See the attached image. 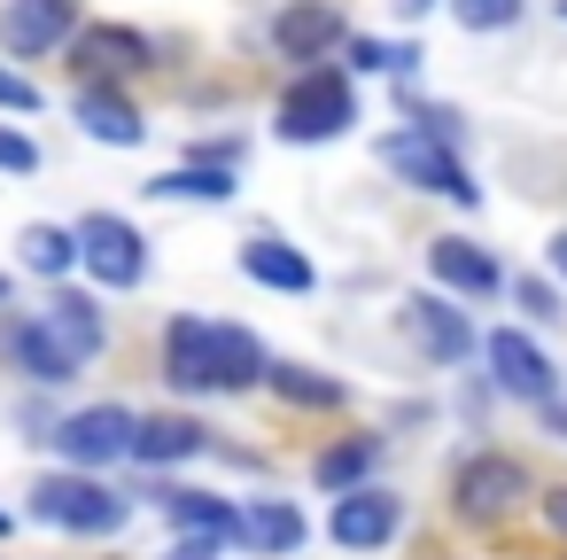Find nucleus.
I'll list each match as a JSON object with an SVG mask.
<instances>
[{"label":"nucleus","instance_id":"obj_1","mask_svg":"<svg viewBox=\"0 0 567 560\" xmlns=\"http://www.w3.org/2000/svg\"><path fill=\"white\" fill-rule=\"evenodd\" d=\"M164 374H172V389H249V381H265V343L249 327L179 319L164 335Z\"/></svg>","mask_w":567,"mask_h":560},{"label":"nucleus","instance_id":"obj_2","mask_svg":"<svg viewBox=\"0 0 567 560\" xmlns=\"http://www.w3.org/2000/svg\"><path fill=\"white\" fill-rule=\"evenodd\" d=\"M350 118H358V102L334 71H311L280 94V141H334V133H350Z\"/></svg>","mask_w":567,"mask_h":560},{"label":"nucleus","instance_id":"obj_3","mask_svg":"<svg viewBox=\"0 0 567 560\" xmlns=\"http://www.w3.org/2000/svg\"><path fill=\"white\" fill-rule=\"evenodd\" d=\"M32 506H40L55 529H79V537H110V529L125 521V498L102 490L94 475H48V482L32 490Z\"/></svg>","mask_w":567,"mask_h":560},{"label":"nucleus","instance_id":"obj_4","mask_svg":"<svg viewBox=\"0 0 567 560\" xmlns=\"http://www.w3.org/2000/svg\"><path fill=\"white\" fill-rule=\"evenodd\" d=\"M381 164L396 172V180H412L420 195H451V203H474L482 187L466 180V164L443 149V141H427V133H396V141H381Z\"/></svg>","mask_w":567,"mask_h":560},{"label":"nucleus","instance_id":"obj_5","mask_svg":"<svg viewBox=\"0 0 567 560\" xmlns=\"http://www.w3.org/2000/svg\"><path fill=\"white\" fill-rule=\"evenodd\" d=\"M79 265L94 273V281H110V288H141V273H148V242L125 226V218H110V211H94V218H79Z\"/></svg>","mask_w":567,"mask_h":560},{"label":"nucleus","instance_id":"obj_6","mask_svg":"<svg viewBox=\"0 0 567 560\" xmlns=\"http://www.w3.org/2000/svg\"><path fill=\"white\" fill-rule=\"evenodd\" d=\"M520 490H528V475H520V459H505V451L466 459V467H458V482H451V498H458V513H466V521H497V513H513V506H520Z\"/></svg>","mask_w":567,"mask_h":560},{"label":"nucleus","instance_id":"obj_7","mask_svg":"<svg viewBox=\"0 0 567 560\" xmlns=\"http://www.w3.org/2000/svg\"><path fill=\"white\" fill-rule=\"evenodd\" d=\"M55 451H63L71 467L125 459V451H133V413H125V405H86V413H71V420L55 428Z\"/></svg>","mask_w":567,"mask_h":560},{"label":"nucleus","instance_id":"obj_8","mask_svg":"<svg viewBox=\"0 0 567 560\" xmlns=\"http://www.w3.org/2000/svg\"><path fill=\"white\" fill-rule=\"evenodd\" d=\"M79 32V0H9L0 9V48L17 55H48Z\"/></svg>","mask_w":567,"mask_h":560},{"label":"nucleus","instance_id":"obj_9","mask_svg":"<svg viewBox=\"0 0 567 560\" xmlns=\"http://www.w3.org/2000/svg\"><path fill=\"white\" fill-rule=\"evenodd\" d=\"M141 63H148V40L133 24H86L71 40V71H86V79H125Z\"/></svg>","mask_w":567,"mask_h":560},{"label":"nucleus","instance_id":"obj_10","mask_svg":"<svg viewBox=\"0 0 567 560\" xmlns=\"http://www.w3.org/2000/svg\"><path fill=\"white\" fill-rule=\"evenodd\" d=\"M489 374H497V389H513V397H528V405H551V366H544V350H536L528 335L497 327V335H489Z\"/></svg>","mask_w":567,"mask_h":560},{"label":"nucleus","instance_id":"obj_11","mask_svg":"<svg viewBox=\"0 0 567 560\" xmlns=\"http://www.w3.org/2000/svg\"><path fill=\"white\" fill-rule=\"evenodd\" d=\"M396 529H404V506H396L389 490H350V498L334 506V544H350V552L389 544Z\"/></svg>","mask_w":567,"mask_h":560},{"label":"nucleus","instance_id":"obj_12","mask_svg":"<svg viewBox=\"0 0 567 560\" xmlns=\"http://www.w3.org/2000/svg\"><path fill=\"white\" fill-rule=\"evenodd\" d=\"M334 40H342V17L327 9V0H288V9L272 17V48H280V55H296V63L327 55Z\"/></svg>","mask_w":567,"mask_h":560},{"label":"nucleus","instance_id":"obj_13","mask_svg":"<svg viewBox=\"0 0 567 560\" xmlns=\"http://www.w3.org/2000/svg\"><path fill=\"white\" fill-rule=\"evenodd\" d=\"M404 327H412V343H420L427 358H443V366L466 358V343H474V327H466L451 304H435V296H412V304H404Z\"/></svg>","mask_w":567,"mask_h":560},{"label":"nucleus","instance_id":"obj_14","mask_svg":"<svg viewBox=\"0 0 567 560\" xmlns=\"http://www.w3.org/2000/svg\"><path fill=\"white\" fill-rule=\"evenodd\" d=\"M203 451V428L187 420V413H148V420H133V459L141 467H172V459H195Z\"/></svg>","mask_w":567,"mask_h":560},{"label":"nucleus","instance_id":"obj_15","mask_svg":"<svg viewBox=\"0 0 567 560\" xmlns=\"http://www.w3.org/2000/svg\"><path fill=\"white\" fill-rule=\"evenodd\" d=\"M71 110H79V125H86L94 141H110V149H141V133H148V125H141V110H133V102H117L110 86H79V102H71Z\"/></svg>","mask_w":567,"mask_h":560},{"label":"nucleus","instance_id":"obj_16","mask_svg":"<svg viewBox=\"0 0 567 560\" xmlns=\"http://www.w3.org/2000/svg\"><path fill=\"white\" fill-rule=\"evenodd\" d=\"M427 265H435V281L458 288V296H489V288H497V265L482 257V242H451V234H443V242L427 250Z\"/></svg>","mask_w":567,"mask_h":560},{"label":"nucleus","instance_id":"obj_17","mask_svg":"<svg viewBox=\"0 0 567 560\" xmlns=\"http://www.w3.org/2000/svg\"><path fill=\"white\" fill-rule=\"evenodd\" d=\"M9 350H17V366H24L32 381H71V374H79V358L48 335V319H24V327L9 335Z\"/></svg>","mask_w":567,"mask_h":560},{"label":"nucleus","instance_id":"obj_18","mask_svg":"<svg viewBox=\"0 0 567 560\" xmlns=\"http://www.w3.org/2000/svg\"><path fill=\"white\" fill-rule=\"evenodd\" d=\"M241 273H249V281H265V288H288V296H303V288H311V265H303L288 242H265V234L241 250Z\"/></svg>","mask_w":567,"mask_h":560},{"label":"nucleus","instance_id":"obj_19","mask_svg":"<svg viewBox=\"0 0 567 560\" xmlns=\"http://www.w3.org/2000/svg\"><path fill=\"white\" fill-rule=\"evenodd\" d=\"M48 335H55V343L86 366V358L102 350V312H94L86 296H55V304H48Z\"/></svg>","mask_w":567,"mask_h":560},{"label":"nucleus","instance_id":"obj_20","mask_svg":"<svg viewBox=\"0 0 567 560\" xmlns=\"http://www.w3.org/2000/svg\"><path fill=\"white\" fill-rule=\"evenodd\" d=\"M241 537H249L257 552H296V544H303V513H296V506H280V498H265V506L241 521Z\"/></svg>","mask_w":567,"mask_h":560},{"label":"nucleus","instance_id":"obj_21","mask_svg":"<svg viewBox=\"0 0 567 560\" xmlns=\"http://www.w3.org/2000/svg\"><path fill=\"white\" fill-rule=\"evenodd\" d=\"M265 389H280L288 405H342V381H327L311 366H280V358H265Z\"/></svg>","mask_w":567,"mask_h":560},{"label":"nucleus","instance_id":"obj_22","mask_svg":"<svg viewBox=\"0 0 567 560\" xmlns=\"http://www.w3.org/2000/svg\"><path fill=\"white\" fill-rule=\"evenodd\" d=\"M164 506H172V521H179V529H203L210 544L241 529V521H234V513H226L218 498H203V490H164Z\"/></svg>","mask_w":567,"mask_h":560},{"label":"nucleus","instance_id":"obj_23","mask_svg":"<svg viewBox=\"0 0 567 560\" xmlns=\"http://www.w3.org/2000/svg\"><path fill=\"white\" fill-rule=\"evenodd\" d=\"M156 195H187V203H226L234 195V172L226 164H187V172H164Z\"/></svg>","mask_w":567,"mask_h":560},{"label":"nucleus","instance_id":"obj_24","mask_svg":"<svg viewBox=\"0 0 567 560\" xmlns=\"http://www.w3.org/2000/svg\"><path fill=\"white\" fill-rule=\"evenodd\" d=\"M17 250H24V265H32V273H71V257H79V242H71L63 226H24V242H17Z\"/></svg>","mask_w":567,"mask_h":560},{"label":"nucleus","instance_id":"obj_25","mask_svg":"<svg viewBox=\"0 0 567 560\" xmlns=\"http://www.w3.org/2000/svg\"><path fill=\"white\" fill-rule=\"evenodd\" d=\"M373 451H381V436H358V444H342V451H327V459H319V482H327V490H342V482H358V475L373 467Z\"/></svg>","mask_w":567,"mask_h":560},{"label":"nucleus","instance_id":"obj_26","mask_svg":"<svg viewBox=\"0 0 567 560\" xmlns=\"http://www.w3.org/2000/svg\"><path fill=\"white\" fill-rule=\"evenodd\" d=\"M451 9H458V24L497 32V24H513V17H520V0H451Z\"/></svg>","mask_w":567,"mask_h":560},{"label":"nucleus","instance_id":"obj_27","mask_svg":"<svg viewBox=\"0 0 567 560\" xmlns=\"http://www.w3.org/2000/svg\"><path fill=\"white\" fill-rule=\"evenodd\" d=\"M40 164V149L24 141V133H9V125H0V172H32Z\"/></svg>","mask_w":567,"mask_h":560},{"label":"nucleus","instance_id":"obj_28","mask_svg":"<svg viewBox=\"0 0 567 560\" xmlns=\"http://www.w3.org/2000/svg\"><path fill=\"white\" fill-rule=\"evenodd\" d=\"M0 110H40V94H32L17 71H0Z\"/></svg>","mask_w":567,"mask_h":560},{"label":"nucleus","instance_id":"obj_29","mask_svg":"<svg viewBox=\"0 0 567 560\" xmlns=\"http://www.w3.org/2000/svg\"><path fill=\"white\" fill-rule=\"evenodd\" d=\"M544 513H551V529L567 537V490H551V498H544Z\"/></svg>","mask_w":567,"mask_h":560},{"label":"nucleus","instance_id":"obj_30","mask_svg":"<svg viewBox=\"0 0 567 560\" xmlns=\"http://www.w3.org/2000/svg\"><path fill=\"white\" fill-rule=\"evenodd\" d=\"M551 273H567V234H559V242H551Z\"/></svg>","mask_w":567,"mask_h":560},{"label":"nucleus","instance_id":"obj_31","mask_svg":"<svg viewBox=\"0 0 567 560\" xmlns=\"http://www.w3.org/2000/svg\"><path fill=\"white\" fill-rule=\"evenodd\" d=\"M404 9H427V0H404Z\"/></svg>","mask_w":567,"mask_h":560},{"label":"nucleus","instance_id":"obj_32","mask_svg":"<svg viewBox=\"0 0 567 560\" xmlns=\"http://www.w3.org/2000/svg\"><path fill=\"white\" fill-rule=\"evenodd\" d=\"M0 529H9V513H0Z\"/></svg>","mask_w":567,"mask_h":560},{"label":"nucleus","instance_id":"obj_33","mask_svg":"<svg viewBox=\"0 0 567 560\" xmlns=\"http://www.w3.org/2000/svg\"><path fill=\"white\" fill-rule=\"evenodd\" d=\"M0 296H9V281H0Z\"/></svg>","mask_w":567,"mask_h":560}]
</instances>
